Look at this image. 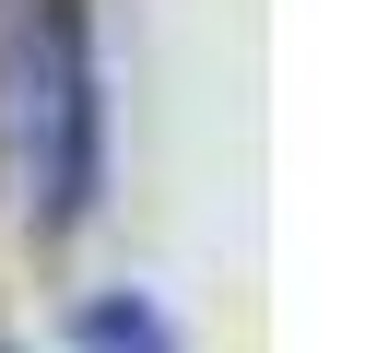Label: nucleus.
<instances>
[{
  "label": "nucleus",
  "instance_id": "obj_1",
  "mask_svg": "<svg viewBox=\"0 0 365 353\" xmlns=\"http://www.w3.org/2000/svg\"><path fill=\"white\" fill-rule=\"evenodd\" d=\"M0 130H12V177H24L36 224H71L95 200V59H83L71 0L24 12V36L0 59Z\"/></svg>",
  "mask_w": 365,
  "mask_h": 353
},
{
  "label": "nucleus",
  "instance_id": "obj_2",
  "mask_svg": "<svg viewBox=\"0 0 365 353\" xmlns=\"http://www.w3.org/2000/svg\"><path fill=\"white\" fill-rule=\"evenodd\" d=\"M71 342L83 353H165V329H153V306H83Z\"/></svg>",
  "mask_w": 365,
  "mask_h": 353
}]
</instances>
